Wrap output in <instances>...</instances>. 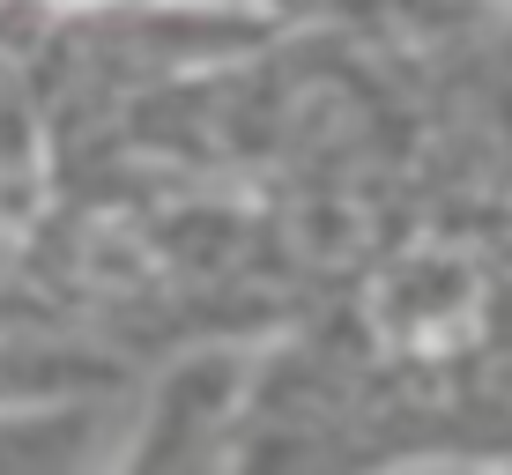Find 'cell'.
<instances>
[{"label":"cell","instance_id":"6da1fadb","mask_svg":"<svg viewBox=\"0 0 512 475\" xmlns=\"http://www.w3.org/2000/svg\"><path fill=\"white\" fill-rule=\"evenodd\" d=\"M52 8H90V0H52Z\"/></svg>","mask_w":512,"mask_h":475}]
</instances>
